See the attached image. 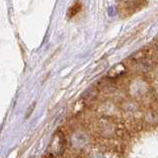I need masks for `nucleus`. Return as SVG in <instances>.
Segmentation results:
<instances>
[{
    "label": "nucleus",
    "instance_id": "nucleus-1",
    "mask_svg": "<svg viewBox=\"0 0 158 158\" xmlns=\"http://www.w3.org/2000/svg\"><path fill=\"white\" fill-rule=\"evenodd\" d=\"M64 144H65V139H64L63 135L58 131L54 135L52 140L49 144L48 148V156H59L63 152Z\"/></svg>",
    "mask_w": 158,
    "mask_h": 158
},
{
    "label": "nucleus",
    "instance_id": "nucleus-2",
    "mask_svg": "<svg viewBox=\"0 0 158 158\" xmlns=\"http://www.w3.org/2000/svg\"><path fill=\"white\" fill-rule=\"evenodd\" d=\"M81 4L79 3V2H76L75 4L73 5V6L69 9V13H68V15H69V17H73V16H75V15L80 11L81 10Z\"/></svg>",
    "mask_w": 158,
    "mask_h": 158
}]
</instances>
